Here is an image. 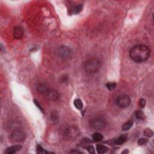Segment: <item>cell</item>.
I'll return each mask as SVG.
<instances>
[{
  "instance_id": "obj_1",
  "label": "cell",
  "mask_w": 154,
  "mask_h": 154,
  "mask_svg": "<svg viewBox=\"0 0 154 154\" xmlns=\"http://www.w3.org/2000/svg\"><path fill=\"white\" fill-rule=\"evenodd\" d=\"M150 51L147 46L138 45L132 47L129 51V57L131 60L137 63L145 62L149 59Z\"/></svg>"
},
{
  "instance_id": "obj_24",
  "label": "cell",
  "mask_w": 154,
  "mask_h": 154,
  "mask_svg": "<svg viewBox=\"0 0 154 154\" xmlns=\"http://www.w3.org/2000/svg\"><path fill=\"white\" fill-rule=\"evenodd\" d=\"M87 149L90 153H95V149H94L93 146L92 145L87 146Z\"/></svg>"
},
{
  "instance_id": "obj_19",
  "label": "cell",
  "mask_w": 154,
  "mask_h": 154,
  "mask_svg": "<svg viewBox=\"0 0 154 154\" xmlns=\"http://www.w3.org/2000/svg\"><path fill=\"white\" fill-rule=\"evenodd\" d=\"M116 86L117 84L116 83H108L106 84V87L110 91L114 90L116 87Z\"/></svg>"
},
{
  "instance_id": "obj_23",
  "label": "cell",
  "mask_w": 154,
  "mask_h": 154,
  "mask_svg": "<svg viewBox=\"0 0 154 154\" xmlns=\"http://www.w3.org/2000/svg\"><path fill=\"white\" fill-rule=\"evenodd\" d=\"M146 100L144 99H141L140 100V102H139V104H140V107L142 108H143L145 107V105H146Z\"/></svg>"
},
{
  "instance_id": "obj_27",
  "label": "cell",
  "mask_w": 154,
  "mask_h": 154,
  "mask_svg": "<svg viewBox=\"0 0 154 154\" xmlns=\"http://www.w3.org/2000/svg\"><path fill=\"white\" fill-rule=\"evenodd\" d=\"M128 152H128V150H126V151H125H125H123V152H122V153H128Z\"/></svg>"
},
{
  "instance_id": "obj_9",
  "label": "cell",
  "mask_w": 154,
  "mask_h": 154,
  "mask_svg": "<svg viewBox=\"0 0 154 154\" xmlns=\"http://www.w3.org/2000/svg\"><path fill=\"white\" fill-rule=\"evenodd\" d=\"M46 95L47 96L49 99L53 100V101H56V100L59 99L60 98L59 93L57 91L55 90L49 89L47 93L46 94Z\"/></svg>"
},
{
  "instance_id": "obj_7",
  "label": "cell",
  "mask_w": 154,
  "mask_h": 154,
  "mask_svg": "<svg viewBox=\"0 0 154 154\" xmlns=\"http://www.w3.org/2000/svg\"><path fill=\"white\" fill-rule=\"evenodd\" d=\"M11 138L16 142H22L25 140V134L22 131L16 129L13 130L10 135Z\"/></svg>"
},
{
  "instance_id": "obj_13",
  "label": "cell",
  "mask_w": 154,
  "mask_h": 154,
  "mask_svg": "<svg viewBox=\"0 0 154 154\" xmlns=\"http://www.w3.org/2000/svg\"><path fill=\"white\" fill-rule=\"evenodd\" d=\"M96 150L99 153H106L108 150V148L107 146L102 144H97Z\"/></svg>"
},
{
  "instance_id": "obj_20",
  "label": "cell",
  "mask_w": 154,
  "mask_h": 154,
  "mask_svg": "<svg viewBox=\"0 0 154 154\" xmlns=\"http://www.w3.org/2000/svg\"><path fill=\"white\" fill-rule=\"evenodd\" d=\"M82 9H83V4H78L77 6H75L73 9V12L75 14H77V13H80Z\"/></svg>"
},
{
  "instance_id": "obj_17",
  "label": "cell",
  "mask_w": 154,
  "mask_h": 154,
  "mask_svg": "<svg viewBox=\"0 0 154 154\" xmlns=\"http://www.w3.org/2000/svg\"><path fill=\"white\" fill-rule=\"evenodd\" d=\"M143 134H144V135L146 136L147 137H152L153 136V131H152V129H149V128H147L143 132Z\"/></svg>"
},
{
  "instance_id": "obj_21",
  "label": "cell",
  "mask_w": 154,
  "mask_h": 154,
  "mask_svg": "<svg viewBox=\"0 0 154 154\" xmlns=\"http://www.w3.org/2000/svg\"><path fill=\"white\" fill-rule=\"evenodd\" d=\"M37 152L38 153H48L47 151H46L45 149H43L40 145H37Z\"/></svg>"
},
{
  "instance_id": "obj_4",
  "label": "cell",
  "mask_w": 154,
  "mask_h": 154,
  "mask_svg": "<svg viewBox=\"0 0 154 154\" xmlns=\"http://www.w3.org/2000/svg\"><path fill=\"white\" fill-rule=\"evenodd\" d=\"M57 55L62 59H69L73 56V51L68 46H62L57 49Z\"/></svg>"
},
{
  "instance_id": "obj_11",
  "label": "cell",
  "mask_w": 154,
  "mask_h": 154,
  "mask_svg": "<svg viewBox=\"0 0 154 154\" xmlns=\"http://www.w3.org/2000/svg\"><path fill=\"white\" fill-rule=\"evenodd\" d=\"M21 148L22 146L19 144L10 146V147H8L6 150L5 153L7 154H13L14 153H16V152H18V151H19V150H21Z\"/></svg>"
},
{
  "instance_id": "obj_14",
  "label": "cell",
  "mask_w": 154,
  "mask_h": 154,
  "mask_svg": "<svg viewBox=\"0 0 154 154\" xmlns=\"http://www.w3.org/2000/svg\"><path fill=\"white\" fill-rule=\"evenodd\" d=\"M74 104L75 107L77 109H78V110H82L83 108V104L81 100L80 99H77L75 100L74 102Z\"/></svg>"
},
{
  "instance_id": "obj_22",
  "label": "cell",
  "mask_w": 154,
  "mask_h": 154,
  "mask_svg": "<svg viewBox=\"0 0 154 154\" xmlns=\"http://www.w3.org/2000/svg\"><path fill=\"white\" fill-rule=\"evenodd\" d=\"M148 142V140L147 138H141L140 139H139V140L138 141V145H140V146H142V145H144L146 144Z\"/></svg>"
},
{
  "instance_id": "obj_6",
  "label": "cell",
  "mask_w": 154,
  "mask_h": 154,
  "mask_svg": "<svg viewBox=\"0 0 154 154\" xmlns=\"http://www.w3.org/2000/svg\"><path fill=\"white\" fill-rule=\"evenodd\" d=\"M90 125L93 129L96 130H102L105 127V123L100 118H95L90 122Z\"/></svg>"
},
{
  "instance_id": "obj_8",
  "label": "cell",
  "mask_w": 154,
  "mask_h": 154,
  "mask_svg": "<svg viewBox=\"0 0 154 154\" xmlns=\"http://www.w3.org/2000/svg\"><path fill=\"white\" fill-rule=\"evenodd\" d=\"M24 31L22 27L21 26H16L14 28L13 30V36L14 38L16 39H21L24 36Z\"/></svg>"
},
{
  "instance_id": "obj_18",
  "label": "cell",
  "mask_w": 154,
  "mask_h": 154,
  "mask_svg": "<svg viewBox=\"0 0 154 154\" xmlns=\"http://www.w3.org/2000/svg\"><path fill=\"white\" fill-rule=\"evenodd\" d=\"M135 116L138 119H143L144 118V113L140 110H137L135 112Z\"/></svg>"
},
{
  "instance_id": "obj_12",
  "label": "cell",
  "mask_w": 154,
  "mask_h": 154,
  "mask_svg": "<svg viewBox=\"0 0 154 154\" xmlns=\"http://www.w3.org/2000/svg\"><path fill=\"white\" fill-rule=\"evenodd\" d=\"M126 139L127 135L126 134H122V135H120V137H119L117 138H116V140H114V143L116 144L120 145L125 143V142L126 141Z\"/></svg>"
},
{
  "instance_id": "obj_15",
  "label": "cell",
  "mask_w": 154,
  "mask_h": 154,
  "mask_svg": "<svg viewBox=\"0 0 154 154\" xmlns=\"http://www.w3.org/2000/svg\"><path fill=\"white\" fill-rule=\"evenodd\" d=\"M92 138L96 141H99L102 140L103 138H104V137H103V135H102L101 133L95 132L93 134Z\"/></svg>"
},
{
  "instance_id": "obj_3",
  "label": "cell",
  "mask_w": 154,
  "mask_h": 154,
  "mask_svg": "<svg viewBox=\"0 0 154 154\" xmlns=\"http://www.w3.org/2000/svg\"><path fill=\"white\" fill-rule=\"evenodd\" d=\"M80 131L78 127L75 126H71L66 129L65 135L66 138L69 140H74L80 135Z\"/></svg>"
},
{
  "instance_id": "obj_2",
  "label": "cell",
  "mask_w": 154,
  "mask_h": 154,
  "mask_svg": "<svg viewBox=\"0 0 154 154\" xmlns=\"http://www.w3.org/2000/svg\"><path fill=\"white\" fill-rule=\"evenodd\" d=\"M101 66V62L96 58H92L87 60L83 65L85 72L89 74H93L98 72L100 70Z\"/></svg>"
},
{
  "instance_id": "obj_5",
  "label": "cell",
  "mask_w": 154,
  "mask_h": 154,
  "mask_svg": "<svg viewBox=\"0 0 154 154\" xmlns=\"http://www.w3.org/2000/svg\"><path fill=\"white\" fill-rule=\"evenodd\" d=\"M116 104L120 108H126L131 104V99L128 95H120L116 99Z\"/></svg>"
},
{
  "instance_id": "obj_25",
  "label": "cell",
  "mask_w": 154,
  "mask_h": 154,
  "mask_svg": "<svg viewBox=\"0 0 154 154\" xmlns=\"http://www.w3.org/2000/svg\"><path fill=\"white\" fill-rule=\"evenodd\" d=\"M33 101H34V104H35L36 105H37V107H38V108H39L40 110H41V111H42V112H43V109L42 107V106L40 105V104H39V102L37 101L36 99H34V100H33Z\"/></svg>"
},
{
  "instance_id": "obj_26",
  "label": "cell",
  "mask_w": 154,
  "mask_h": 154,
  "mask_svg": "<svg viewBox=\"0 0 154 154\" xmlns=\"http://www.w3.org/2000/svg\"><path fill=\"white\" fill-rule=\"evenodd\" d=\"M51 119L52 120L55 121L57 120V114H55V113H53V114L51 115Z\"/></svg>"
},
{
  "instance_id": "obj_10",
  "label": "cell",
  "mask_w": 154,
  "mask_h": 154,
  "mask_svg": "<svg viewBox=\"0 0 154 154\" xmlns=\"http://www.w3.org/2000/svg\"><path fill=\"white\" fill-rule=\"evenodd\" d=\"M49 87L45 84H39L37 86V91L42 95H46L47 92L49 91Z\"/></svg>"
},
{
  "instance_id": "obj_16",
  "label": "cell",
  "mask_w": 154,
  "mask_h": 154,
  "mask_svg": "<svg viewBox=\"0 0 154 154\" xmlns=\"http://www.w3.org/2000/svg\"><path fill=\"white\" fill-rule=\"evenodd\" d=\"M133 125V122L132 120H129L128 122H127L126 123H125L123 125V127H122V130L123 131H128L129 129H131L132 128Z\"/></svg>"
}]
</instances>
